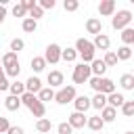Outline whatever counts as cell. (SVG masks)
Instances as JSON below:
<instances>
[{
	"label": "cell",
	"instance_id": "obj_1",
	"mask_svg": "<svg viewBox=\"0 0 134 134\" xmlns=\"http://www.w3.org/2000/svg\"><path fill=\"white\" fill-rule=\"evenodd\" d=\"M73 48H75L77 57H82V63H86V65H90V63L96 59V57H94L96 48H94V44H92L90 40H86V38H77Z\"/></svg>",
	"mask_w": 134,
	"mask_h": 134
},
{
	"label": "cell",
	"instance_id": "obj_2",
	"mask_svg": "<svg viewBox=\"0 0 134 134\" xmlns=\"http://www.w3.org/2000/svg\"><path fill=\"white\" fill-rule=\"evenodd\" d=\"M21 105H25V107L31 111V115H34V117H38V119H42V117L46 115V107H44V103H40V100H38V96H36V94H31V92L21 94Z\"/></svg>",
	"mask_w": 134,
	"mask_h": 134
},
{
	"label": "cell",
	"instance_id": "obj_3",
	"mask_svg": "<svg viewBox=\"0 0 134 134\" xmlns=\"http://www.w3.org/2000/svg\"><path fill=\"white\" fill-rule=\"evenodd\" d=\"M88 84H90V88L94 90V92H100V94H105V96H109V94H113L115 92V82L113 80H109V77H90L88 80Z\"/></svg>",
	"mask_w": 134,
	"mask_h": 134
},
{
	"label": "cell",
	"instance_id": "obj_4",
	"mask_svg": "<svg viewBox=\"0 0 134 134\" xmlns=\"http://www.w3.org/2000/svg\"><path fill=\"white\" fill-rule=\"evenodd\" d=\"M130 23H132V13H130L128 8H121V10H117V13L111 17V25H113V29L124 31L126 27H130Z\"/></svg>",
	"mask_w": 134,
	"mask_h": 134
},
{
	"label": "cell",
	"instance_id": "obj_5",
	"mask_svg": "<svg viewBox=\"0 0 134 134\" xmlns=\"http://www.w3.org/2000/svg\"><path fill=\"white\" fill-rule=\"evenodd\" d=\"M90 77H92L90 65H86V63H77V65L73 67V73H71L73 86H75V84H86V82H88Z\"/></svg>",
	"mask_w": 134,
	"mask_h": 134
},
{
	"label": "cell",
	"instance_id": "obj_6",
	"mask_svg": "<svg viewBox=\"0 0 134 134\" xmlns=\"http://www.w3.org/2000/svg\"><path fill=\"white\" fill-rule=\"evenodd\" d=\"M75 96H77V92H75V86H73V84L63 86V88H59V92H54V100H57L59 105L73 103V100H75Z\"/></svg>",
	"mask_w": 134,
	"mask_h": 134
},
{
	"label": "cell",
	"instance_id": "obj_7",
	"mask_svg": "<svg viewBox=\"0 0 134 134\" xmlns=\"http://www.w3.org/2000/svg\"><path fill=\"white\" fill-rule=\"evenodd\" d=\"M61 52H63V48L52 42V44H48L46 50H44V61L50 63V65H57V63L61 61Z\"/></svg>",
	"mask_w": 134,
	"mask_h": 134
},
{
	"label": "cell",
	"instance_id": "obj_8",
	"mask_svg": "<svg viewBox=\"0 0 134 134\" xmlns=\"http://www.w3.org/2000/svg\"><path fill=\"white\" fill-rule=\"evenodd\" d=\"M67 124H69V126H71L73 130H77V128H84V126L88 124V117H86L84 113H80V111H73V113L69 115Z\"/></svg>",
	"mask_w": 134,
	"mask_h": 134
},
{
	"label": "cell",
	"instance_id": "obj_9",
	"mask_svg": "<svg viewBox=\"0 0 134 134\" xmlns=\"http://www.w3.org/2000/svg\"><path fill=\"white\" fill-rule=\"evenodd\" d=\"M98 13H100V17H113L115 15V0H100Z\"/></svg>",
	"mask_w": 134,
	"mask_h": 134
},
{
	"label": "cell",
	"instance_id": "obj_10",
	"mask_svg": "<svg viewBox=\"0 0 134 134\" xmlns=\"http://www.w3.org/2000/svg\"><path fill=\"white\" fill-rule=\"evenodd\" d=\"M86 31H88V34H94V36L103 34V21H100L98 17H90V19L86 21Z\"/></svg>",
	"mask_w": 134,
	"mask_h": 134
},
{
	"label": "cell",
	"instance_id": "obj_11",
	"mask_svg": "<svg viewBox=\"0 0 134 134\" xmlns=\"http://www.w3.org/2000/svg\"><path fill=\"white\" fill-rule=\"evenodd\" d=\"M46 80H48V88H63V71L52 69Z\"/></svg>",
	"mask_w": 134,
	"mask_h": 134
},
{
	"label": "cell",
	"instance_id": "obj_12",
	"mask_svg": "<svg viewBox=\"0 0 134 134\" xmlns=\"http://www.w3.org/2000/svg\"><path fill=\"white\" fill-rule=\"evenodd\" d=\"M90 71L94 77H105V71H107V65L103 63V59H94L90 63Z\"/></svg>",
	"mask_w": 134,
	"mask_h": 134
},
{
	"label": "cell",
	"instance_id": "obj_13",
	"mask_svg": "<svg viewBox=\"0 0 134 134\" xmlns=\"http://www.w3.org/2000/svg\"><path fill=\"white\" fill-rule=\"evenodd\" d=\"M44 86H42V82H40V77L38 75H31L27 82H25V92H31V94H38L40 90H42Z\"/></svg>",
	"mask_w": 134,
	"mask_h": 134
},
{
	"label": "cell",
	"instance_id": "obj_14",
	"mask_svg": "<svg viewBox=\"0 0 134 134\" xmlns=\"http://www.w3.org/2000/svg\"><path fill=\"white\" fill-rule=\"evenodd\" d=\"M73 107H75V111H80V113H86L92 105H90V98L86 96V94H80V96H75V100H73Z\"/></svg>",
	"mask_w": 134,
	"mask_h": 134
},
{
	"label": "cell",
	"instance_id": "obj_15",
	"mask_svg": "<svg viewBox=\"0 0 134 134\" xmlns=\"http://www.w3.org/2000/svg\"><path fill=\"white\" fill-rule=\"evenodd\" d=\"M94 48H100V50H109V46H111V40H109V36L107 34H98V36H94Z\"/></svg>",
	"mask_w": 134,
	"mask_h": 134
},
{
	"label": "cell",
	"instance_id": "obj_16",
	"mask_svg": "<svg viewBox=\"0 0 134 134\" xmlns=\"http://www.w3.org/2000/svg\"><path fill=\"white\" fill-rule=\"evenodd\" d=\"M124 103H126V98H124V94H121V92H113V94H109V96H107V105H109V107H113V109H117V107L121 109V105H124Z\"/></svg>",
	"mask_w": 134,
	"mask_h": 134
},
{
	"label": "cell",
	"instance_id": "obj_17",
	"mask_svg": "<svg viewBox=\"0 0 134 134\" xmlns=\"http://www.w3.org/2000/svg\"><path fill=\"white\" fill-rule=\"evenodd\" d=\"M90 105L94 107V109H98V111H103L105 107H107V96L105 94H100V92H96L92 98H90Z\"/></svg>",
	"mask_w": 134,
	"mask_h": 134
},
{
	"label": "cell",
	"instance_id": "obj_18",
	"mask_svg": "<svg viewBox=\"0 0 134 134\" xmlns=\"http://www.w3.org/2000/svg\"><path fill=\"white\" fill-rule=\"evenodd\" d=\"M4 107L8 109V111H19V107H21V96H6L4 98Z\"/></svg>",
	"mask_w": 134,
	"mask_h": 134
},
{
	"label": "cell",
	"instance_id": "obj_19",
	"mask_svg": "<svg viewBox=\"0 0 134 134\" xmlns=\"http://www.w3.org/2000/svg\"><path fill=\"white\" fill-rule=\"evenodd\" d=\"M98 115H100V119H103L105 124H111V121L115 119V115H117V109H113V107H109V105H107Z\"/></svg>",
	"mask_w": 134,
	"mask_h": 134
},
{
	"label": "cell",
	"instance_id": "obj_20",
	"mask_svg": "<svg viewBox=\"0 0 134 134\" xmlns=\"http://www.w3.org/2000/svg\"><path fill=\"white\" fill-rule=\"evenodd\" d=\"M92 132H98V130H103L105 128V121L100 119V115H92V117H88V124H86Z\"/></svg>",
	"mask_w": 134,
	"mask_h": 134
},
{
	"label": "cell",
	"instance_id": "obj_21",
	"mask_svg": "<svg viewBox=\"0 0 134 134\" xmlns=\"http://www.w3.org/2000/svg\"><path fill=\"white\" fill-rule=\"evenodd\" d=\"M8 92H10V96H21V94H25V84L19 82V80H15L8 86Z\"/></svg>",
	"mask_w": 134,
	"mask_h": 134
},
{
	"label": "cell",
	"instance_id": "obj_22",
	"mask_svg": "<svg viewBox=\"0 0 134 134\" xmlns=\"http://www.w3.org/2000/svg\"><path fill=\"white\" fill-rule=\"evenodd\" d=\"M17 63H19V59H17L15 52L8 50V52L2 54V67H4V69H6V67H13V65H17Z\"/></svg>",
	"mask_w": 134,
	"mask_h": 134
},
{
	"label": "cell",
	"instance_id": "obj_23",
	"mask_svg": "<svg viewBox=\"0 0 134 134\" xmlns=\"http://www.w3.org/2000/svg\"><path fill=\"white\" fill-rule=\"evenodd\" d=\"M36 130H38V132H42V134H46V132H50V130H52V121H50V119H46V117H42V119H38V121H36Z\"/></svg>",
	"mask_w": 134,
	"mask_h": 134
},
{
	"label": "cell",
	"instance_id": "obj_24",
	"mask_svg": "<svg viewBox=\"0 0 134 134\" xmlns=\"http://www.w3.org/2000/svg\"><path fill=\"white\" fill-rule=\"evenodd\" d=\"M119 86L124 90H134V77H132V73H124L119 77Z\"/></svg>",
	"mask_w": 134,
	"mask_h": 134
},
{
	"label": "cell",
	"instance_id": "obj_25",
	"mask_svg": "<svg viewBox=\"0 0 134 134\" xmlns=\"http://www.w3.org/2000/svg\"><path fill=\"white\" fill-rule=\"evenodd\" d=\"M21 27H23V31H25V34H34V31L38 29V21H34V19L25 17V19H23V23H21Z\"/></svg>",
	"mask_w": 134,
	"mask_h": 134
},
{
	"label": "cell",
	"instance_id": "obj_26",
	"mask_svg": "<svg viewBox=\"0 0 134 134\" xmlns=\"http://www.w3.org/2000/svg\"><path fill=\"white\" fill-rule=\"evenodd\" d=\"M38 100H40V103L54 100V90H52V88H42V90L38 92Z\"/></svg>",
	"mask_w": 134,
	"mask_h": 134
},
{
	"label": "cell",
	"instance_id": "obj_27",
	"mask_svg": "<svg viewBox=\"0 0 134 134\" xmlns=\"http://www.w3.org/2000/svg\"><path fill=\"white\" fill-rule=\"evenodd\" d=\"M121 42H124V46L134 44V27H126V29L121 31Z\"/></svg>",
	"mask_w": 134,
	"mask_h": 134
},
{
	"label": "cell",
	"instance_id": "obj_28",
	"mask_svg": "<svg viewBox=\"0 0 134 134\" xmlns=\"http://www.w3.org/2000/svg\"><path fill=\"white\" fill-rule=\"evenodd\" d=\"M61 59L63 61H67V63H73L75 59H77V52H75V48H63V52H61Z\"/></svg>",
	"mask_w": 134,
	"mask_h": 134
},
{
	"label": "cell",
	"instance_id": "obj_29",
	"mask_svg": "<svg viewBox=\"0 0 134 134\" xmlns=\"http://www.w3.org/2000/svg\"><path fill=\"white\" fill-rule=\"evenodd\" d=\"M115 54H117V61H128L132 57V48L130 46H119Z\"/></svg>",
	"mask_w": 134,
	"mask_h": 134
},
{
	"label": "cell",
	"instance_id": "obj_30",
	"mask_svg": "<svg viewBox=\"0 0 134 134\" xmlns=\"http://www.w3.org/2000/svg\"><path fill=\"white\" fill-rule=\"evenodd\" d=\"M103 63H105L107 67L117 65V54H115V50H107V52H105V57H103Z\"/></svg>",
	"mask_w": 134,
	"mask_h": 134
},
{
	"label": "cell",
	"instance_id": "obj_31",
	"mask_svg": "<svg viewBox=\"0 0 134 134\" xmlns=\"http://www.w3.org/2000/svg\"><path fill=\"white\" fill-rule=\"evenodd\" d=\"M44 67H46V61H44V57H34V59H31V69H34L36 73L44 71Z\"/></svg>",
	"mask_w": 134,
	"mask_h": 134
},
{
	"label": "cell",
	"instance_id": "obj_32",
	"mask_svg": "<svg viewBox=\"0 0 134 134\" xmlns=\"http://www.w3.org/2000/svg\"><path fill=\"white\" fill-rule=\"evenodd\" d=\"M121 113H124V117H134V103L132 100H126L121 105Z\"/></svg>",
	"mask_w": 134,
	"mask_h": 134
},
{
	"label": "cell",
	"instance_id": "obj_33",
	"mask_svg": "<svg viewBox=\"0 0 134 134\" xmlns=\"http://www.w3.org/2000/svg\"><path fill=\"white\" fill-rule=\"evenodd\" d=\"M25 48V42L21 40V38H15V40H10V52H19V50H23Z\"/></svg>",
	"mask_w": 134,
	"mask_h": 134
},
{
	"label": "cell",
	"instance_id": "obj_34",
	"mask_svg": "<svg viewBox=\"0 0 134 134\" xmlns=\"http://www.w3.org/2000/svg\"><path fill=\"white\" fill-rule=\"evenodd\" d=\"M63 8H65L67 13H75V10L80 8V2H77V0H65V2H63Z\"/></svg>",
	"mask_w": 134,
	"mask_h": 134
},
{
	"label": "cell",
	"instance_id": "obj_35",
	"mask_svg": "<svg viewBox=\"0 0 134 134\" xmlns=\"http://www.w3.org/2000/svg\"><path fill=\"white\" fill-rule=\"evenodd\" d=\"M8 86H10V82H8L6 73H4V67L0 65V92H2V90H8Z\"/></svg>",
	"mask_w": 134,
	"mask_h": 134
},
{
	"label": "cell",
	"instance_id": "obj_36",
	"mask_svg": "<svg viewBox=\"0 0 134 134\" xmlns=\"http://www.w3.org/2000/svg\"><path fill=\"white\" fill-rule=\"evenodd\" d=\"M19 71H21V67H19V63H17V65H13V67H6V69H4V73H6V77H15V80L19 77Z\"/></svg>",
	"mask_w": 134,
	"mask_h": 134
},
{
	"label": "cell",
	"instance_id": "obj_37",
	"mask_svg": "<svg viewBox=\"0 0 134 134\" xmlns=\"http://www.w3.org/2000/svg\"><path fill=\"white\" fill-rule=\"evenodd\" d=\"M42 17H44V8L34 6V8L29 10V19H34V21H38V19H42Z\"/></svg>",
	"mask_w": 134,
	"mask_h": 134
},
{
	"label": "cell",
	"instance_id": "obj_38",
	"mask_svg": "<svg viewBox=\"0 0 134 134\" xmlns=\"http://www.w3.org/2000/svg\"><path fill=\"white\" fill-rule=\"evenodd\" d=\"M57 132H59V134H73V128H71L67 121H61V124L57 126Z\"/></svg>",
	"mask_w": 134,
	"mask_h": 134
},
{
	"label": "cell",
	"instance_id": "obj_39",
	"mask_svg": "<svg viewBox=\"0 0 134 134\" xmlns=\"http://www.w3.org/2000/svg\"><path fill=\"white\" fill-rule=\"evenodd\" d=\"M13 15H15V17H23V19H25V15H27V10L23 8V4H21V2H17V4L13 6Z\"/></svg>",
	"mask_w": 134,
	"mask_h": 134
},
{
	"label": "cell",
	"instance_id": "obj_40",
	"mask_svg": "<svg viewBox=\"0 0 134 134\" xmlns=\"http://www.w3.org/2000/svg\"><path fill=\"white\" fill-rule=\"evenodd\" d=\"M8 128H10L8 117H2V115H0V134H6V132H8Z\"/></svg>",
	"mask_w": 134,
	"mask_h": 134
},
{
	"label": "cell",
	"instance_id": "obj_41",
	"mask_svg": "<svg viewBox=\"0 0 134 134\" xmlns=\"http://www.w3.org/2000/svg\"><path fill=\"white\" fill-rule=\"evenodd\" d=\"M54 0H38V6L40 8H54Z\"/></svg>",
	"mask_w": 134,
	"mask_h": 134
},
{
	"label": "cell",
	"instance_id": "obj_42",
	"mask_svg": "<svg viewBox=\"0 0 134 134\" xmlns=\"http://www.w3.org/2000/svg\"><path fill=\"white\" fill-rule=\"evenodd\" d=\"M21 4H23V8H25V10L29 13V10L34 8V6H38V0H23Z\"/></svg>",
	"mask_w": 134,
	"mask_h": 134
},
{
	"label": "cell",
	"instance_id": "obj_43",
	"mask_svg": "<svg viewBox=\"0 0 134 134\" xmlns=\"http://www.w3.org/2000/svg\"><path fill=\"white\" fill-rule=\"evenodd\" d=\"M6 134H25V130H23V128H21V126H10V128H8V132H6Z\"/></svg>",
	"mask_w": 134,
	"mask_h": 134
},
{
	"label": "cell",
	"instance_id": "obj_44",
	"mask_svg": "<svg viewBox=\"0 0 134 134\" xmlns=\"http://www.w3.org/2000/svg\"><path fill=\"white\" fill-rule=\"evenodd\" d=\"M4 19H6V6H2V4H0V23H2Z\"/></svg>",
	"mask_w": 134,
	"mask_h": 134
},
{
	"label": "cell",
	"instance_id": "obj_45",
	"mask_svg": "<svg viewBox=\"0 0 134 134\" xmlns=\"http://www.w3.org/2000/svg\"><path fill=\"white\" fill-rule=\"evenodd\" d=\"M124 134H134V132H124Z\"/></svg>",
	"mask_w": 134,
	"mask_h": 134
},
{
	"label": "cell",
	"instance_id": "obj_46",
	"mask_svg": "<svg viewBox=\"0 0 134 134\" xmlns=\"http://www.w3.org/2000/svg\"><path fill=\"white\" fill-rule=\"evenodd\" d=\"M0 65H2V57H0Z\"/></svg>",
	"mask_w": 134,
	"mask_h": 134
},
{
	"label": "cell",
	"instance_id": "obj_47",
	"mask_svg": "<svg viewBox=\"0 0 134 134\" xmlns=\"http://www.w3.org/2000/svg\"><path fill=\"white\" fill-rule=\"evenodd\" d=\"M132 77H134V69H132Z\"/></svg>",
	"mask_w": 134,
	"mask_h": 134
},
{
	"label": "cell",
	"instance_id": "obj_48",
	"mask_svg": "<svg viewBox=\"0 0 134 134\" xmlns=\"http://www.w3.org/2000/svg\"><path fill=\"white\" fill-rule=\"evenodd\" d=\"M132 103H134V100H132Z\"/></svg>",
	"mask_w": 134,
	"mask_h": 134
}]
</instances>
